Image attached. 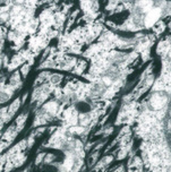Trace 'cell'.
I'll return each mask as SVG.
<instances>
[{
    "mask_svg": "<svg viewBox=\"0 0 171 172\" xmlns=\"http://www.w3.org/2000/svg\"><path fill=\"white\" fill-rule=\"evenodd\" d=\"M137 6L139 9H142L143 13H147L153 8V2L152 1H139V2H137Z\"/></svg>",
    "mask_w": 171,
    "mask_h": 172,
    "instance_id": "8992f818",
    "label": "cell"
},
{
    "mask_svg": "<svg viewBox=\"0 0 171 172\" xmlns=\"http://www.w3.org/2000/svg\"><path fill=\"white\" fill-rule=\"evenodd\" d=\"M112 83H113V79H112L110 76H108V75H104V76H103V78H102V84H103V86L109 87V86L112 85Z\"/></svg>",
    "mask_w": 171,
    "mask_h": 172,
    "instance_id": "ba28073f",
    "label": "cell"
},
{
    "mask_svg": "<svg viewBox=\"0 0 171 172\" xmlns=\"http://www.w3.org/2000/svg\"><path fill=\"white\" fill-rule=\"evenodd\" d=\"M111 161H112V156H107V157H105V159H104L102 162H103L104 164H109Z\"/></svg>",
    "mask_w": 171,
    "mask_h": 172,
    "instance_id": "ac0fdd59",
    "label": "cell"
},
{
    "mask_svg": "<svg viewBox=\"0 0 171 172\" xmlns=\"http://www.w3.org/2000/svg\"><path fill=\"white\" fill-rule=\"evenodd\" d=\"M78 122L82 127H86L91 122V116L89 113H80L78 116Z\"/></svg>",
    "mask_w": 171,
    "mask_h": 172,
    "instance_id": "5b68a950",
    "label": "cell"
},
{
    "mask_svg": "<svg viewBox=\"0 0 171 172\" xmlns=\"http://www.w3.org/2000/svg\"><path fill=\"white\" fill-rule=\"evenodd\" d=\"M125 171V169H123V167H120V168H119V169H118V170H117V171L116 172H123Z\"/></svg>",
    "mask_w": 171,
    "mask_h": 172,
    "instance_id": "44dd1931",
    "label": "cell"
},
{
    "mask_svg": "<svg viewBox=\"0 0 171 172\" xmlns=\"http://www.w3.org/2000/svg\"><path fill=\"white\" fill-rule=\"evenodd\" d=\"M53 160H54V155H53V154H50L49 153V154H46L43 162H44V163H47V164H49V163H51Z\"/></svg>",
    "mask_w": 171,
    "mask_h": 172,
    "instance_id": "7c38bea8",
    "label": "cell"
},
{
    "mask_svg": "<svg viewBox=\"0 0 171 172\" xmlns=\"http://www.w3.org/2000/svg\"><path fill=\"white\" fill-rule=\"evenodd\" d=\"M153 80H154V77L153 76H151V77H148L146 79V86H150V85H152V83H153Z\"/></svg>",
    "mask_w": 171,
    "mask_h": 172,
    "instance_id": "d6986e66",
    "label": "cell"
},
{
    "mask_svg": "<svg viewBox=\"0 0 171 172\" xmlns=\"http://www.w3.org/2000/svg\"><path fill=\"white\" fill-rule=\"evenodd\" d=\"M43 111H44L46 113H48L49 116L56 114L57 111H58V104H57V102L51 101V102L46 103V104L43 105Z\"/></svg>",
    "mask_w": 171,
    "mask_h": 172,
    "instance_id": "3957f363",
    "label": "cell"
},
{
    "mask_svg": "<svg viewBox=\"0 0 171 172\" xmlns=\"http://www.w3.org/2000/svg\"><path fill=\"white\" fill-rule=\"evenodd\" d=\"M74 165H75V161H74L73 156H67L66 159H65V161H64V163H62V169L65 170L66 172L70 171V170H73Z\"/></svg>",
    "mask_w": 171,
    "mask_h": 172,
    "instance_id": "277c9868",
    "label": "cell"
},
{
    "mask_svg": "<svg viewBox=\"0 0 171 172\" xmlns=\"http://www.w3.org/2000/svg\"><path fill=\"white\" fill-rule=\"evenodd\" d=\"M26 160V157H23V156H19V157H17L16 160H15V163H16V167H19L22 163H24V161Z\"/></svg>",
    "mask_w": 171,
    "mask_h": 172,
    "instance_id": "4fadbf2b",
    "label": "cell"
},
{
    "mask_svg": "<svg viewBox=\"0 0 171 172\" xmlns=\"http://www.w3.org/2000/svg\"><path fill=\"white\" fill-rule=\"evenodd\" d=\"M161 15V9L160 8H152L150 11L146 13V16L144 18V24L146 27H152L153 25L158 22Z\"/></svg>",
    "mask_w": 171,
    "mask_h": 172,
    "instance_id": "7a4b0ae2",
    "label": "cell"
},
{
    "mask_svg": "<svg viewBox=\"0 0 171 172\" xmlns=\"http://www.w3.org/2000/svg\"><path fill=\"white\" fill-rule=\"evenodd\" d=\"M77 110L80 111L82 113H87L91 110V108H90V105L86 102H79L77 104Z\"/></svg>",
    "mask_w": 171,
    "mask_h": 172,
    "instance_id": "52a82bcc",
    "label": "cell"
},
{
    "mask_svg": "<svg viewBox=\"0 0 171 172\" xmlns=\"http://www.w3.org/2000/svg\"><path fill=\"white\" fill-rule=\"evenodd\" d=\"M28 69H30V68H28V66H26V65L23 66V68H22V73H23V76H24V77L27 75V73H28Z\"/></svg>",
    "mask_w": 171,
    "mask_h": 172,
    "instance_id": "e0dca14e",
    "label": "cell"
},
{
    "mask_svg": "<svg viewBox=\"0 0 171 172\" xmlns=\"http://www.w3.org/2000/svg\"><path fill=\"white\" fill-rule=\"evenodd\" d=\"M61 79H62V76L59 74H54L51 76V78H50V80H51V83L52 84H57V83H60L61 82Z\"/></svg>",
    "mask_w": 171,
    "mask_h": 172,
    "instance_id": "30bf717a",
    "label": "cell"
},
{
    "mask_svg": "<svg viewBox=\"0 0 171 172\" xmlns=\"http://www.w3.org/2000/svg\"><path fill=\"white\" fill-rule=\"evenodd\" d=\"M127 151H128V149H127V148H125V149H122V151H120V152L118 153V154H119V155H118V159H119V160H121V159H123V157H126V155H127Z\"/></svg>",
    "mask_w": 171,
    "mask_h": 172,
    "instance_id": "9a60e30c",
    "label": "cell"
},
{
    "mask_svg": "<svg viewBox=\"0 0 171 172\" xmlns=\"http://www.w3.org/2000/svg\"><path fill=\"white\" fill-rule=\"evenodd\" d=\"M44 156H46V154H44V153L39 154V155H38V157H36V160H35V164H40V162L44 160Z\"/></svg>",
    "mask_w": 171,
    "mask_h": 172,
    "instance_id": "5bb4252c",
    "label": "cell"
},
{
    "mask_svg": "<svg viewBox=\"0 0 171 172\" xmlns=\"http://www.w3.org/2000/svg\"><path fill=\"white\" fill-rule=\"evenodd\" d=\"M33 143H34V139H33L32 137H30V138H28V146H31Z\"/></svg>",
    "mask_w": 171,
    "mask_h": 172,
    "instance_id": "ffe728a7",
    "label": "cell"
},
{
    "mask_svg": "<svg viewBox=\"0 0 171 172\" xmlns=\"http://www.w3.org/2000/svg\"><path fill=\"white\" fill-rule=\"evenodd\" d=\"M168 102V95L164 92H156L151 95L148 104L153 110H161Z\"/></svg>",
    "mask_w": 171,
    "mask_h": 172,
    "instance_id": "6da1fadb",
    "label": "cell"
},
{
    "mask_svg": "<svg viewBox=\"0 0 171 172\" xmlns=\"http://www.w3.org/2000/svg\"><path fill=\"white\" fill-rule=\"evenodd\" d=\"M0 67H1V59H0Z\"/></svg>",
    "mask_w": 171,
    "mask_h": 172,
    "instance_id": "603a6c76",
    "label": "cell"
},
{
    "mask_svg": "<svg viewBox=\"0 0 171 172\" xmlns=\"http://www.w3.org/2000/svg\"><path fill=\"white\" fill-rule=\"evenodd\" d=\"M19 105H21V101H19V100H15V101H14V103L10 105V110H9L10 114H13L14 112H16V111H17V109L19 108Z\"/></svg>",
    "mask_w": 171,
    "mask_h": 172,
    "instance_id": "9c48e42d",
    "label": "cell"
},
{
    "mask_svg": "<svg viewBox=\"0 0 171 172\" xmlns=\"http://www.w3.org/2000/svg\"><path fill=\"white\" fill-rule=\"evenodd\" d=\"M73 131L74 133H76V134H82L83 131H84V127H74L73 128Z\"/></svg>",
    "mask_w": 171,
    "mask_h": 172,
    "instance_id": "2e32d148",
    "label": "cell"
},
{
    "mask_svg": "<svg viewBox=\"0 0 171 172\" xmlns=\"http://www.w3.org/2000/svg\"><path fill=\"white\" fill-rule=\"evenodd\" d=\"M10 98V95L9 94H7L5 91H2V92H0V103H3V102H7L8 100Z\"/></svg>",
    "mask_w": 171,
    "mask_h": 172,
    "instance_id": "8fae6325",
    "label": "cell"
},
{
    "mask_svg": "<svg viewBox=\"0 0 171 172\" xmlns=\"http://www.w3.org/2000/svg\"><path fill=\"white\" fill-rule=\"evenodd\" d=\"M168 56H169V58L171 59V49H170V51H169V53H168Z\"/></svg>",
    "mask_w": 171,
    "mask_h": 172,
    "instance_id": "7402d4cb",
    "label": "cell"
}]
</instances>
